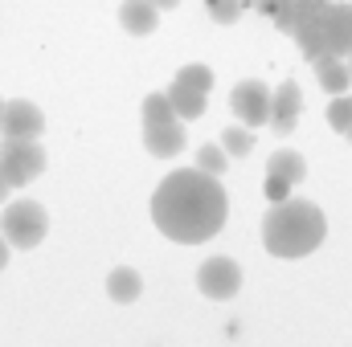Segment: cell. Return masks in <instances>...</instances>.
Here are the masks:
<instances>
[{
    "label": "cell",
    "instance_id": "obj_18",
    "mask_svg": "<svg viewBox=\"0 0 352 347\" xmlns=\"http://www.w3.org/2000/svg\"><path fill=\"white\" fill-rule=\"evenodd\" d=\"M168 119H176L168 94H160V90L148 94V98H144V127H148V123H168Z\"/></svg>",
    "mask_w": 352,
    "mask_h": 347
},
{
    "label": "cell",
    "instance_id": "obj_22",
    "mask_svg": "<svg viewBox=\"0 0 352 347\" xmlns=\"http://www.w3.org/2000/svg\"><path fill=\"white\" fill-rule=\"evenodd\" d=\"M266 200H274V204H283V200H291V184H283V180H274V176H266Z\"/></svg>",
    "mask_w": 352,
    "mask_h": 347
},
{
    "label": "cell",
    "instance_id": "obj_6",
    "mask_svg": "<svg viewBox=\"0 0 352 347\" xmlns=\"http://www.w3.org/2000/svg\"><path fill=\"white\" fill-rule=\"evenodd\" d=\"M197 290L213 302H226L242 290V265L234 258H209L197 270Z\"/></svg>",
    "mask_w": 352,
    "mask_h": 347
},
{
    "label": "cell",
    "instance_id": "obj_20",
    "mask_svg": "<svg viewBox=\"0 0 352 347\" xmlns=\"http://www.w3.org/2000/svg\"><path fill=\"white\" fill-rule=\"evenodd\" d=\"M328 123L344 135L352 127V94H332V102H328Z\"/></svg>",
    "mask_w": 352,
    "mask_h": 347
},
{
    "label": "cell",
    "instance_id": "obj_27",
    "mask_svg": "<svg viewBox=\"0 0 352 347\" xmlns=\"http://www.w3.org/2000/svg\"><path fill=\"white\" fill-rule=\"evenodd\" d=\"M344 139H349V143H352V127H349V131H344Z\"/></svg>",
    "mask_w": 352,
    "mask_h": 347
},
{
    "label": "cell",
    "instance_id": "obj_16",
    "mask_svg": "<svg viewBox=\"0 0 352 347\" xmlns=\"http://www.w3.org/2000/svg\"><path fill=\"white\" fill-rule=\"evenodd\" d=\"M221 147H226V156H230V160L250 156V147H254L250 127H226V131H221Z\"/></svg>",
    "mask_w": 352,
    "mask_h": 347
},
{
    "label": "cell",
    "instance_id": "obj_25",
    "mask_svg": "<svg viewBox=\"0 0 352 347\" xmlns=\"http://www.w3.org/2000/svg\"><path fill=\"white\" fill-rule=\"evenodd\" d=\"M152 4H156V8H176L180 0H152Z\"/></svg>",
    "mask_w": 352,
    "mask_h": 347
},
{
    "label": "cell",
    "instance_id": "obj_3",
    "mask_svg": "<svg viewBox=\"0 0 352 347\" xmlns=\"http://www.w3.org/2000/svg\"><path fill=\"white\" fill-rule=\"evenodd\" d=\"M295 37H299V49H303L307 58H324V53L349 58L352 53V4L328 0L324 8H316V12L295 29Z\"/></svg>",
    "mask_w": 352,
    "mask_h": 347
},
{
    "label": "cell",
    "instance_id": "obj_10",
    "mask_svg": "<svg viewBox=\"0 0 352 347\" xmlns=\"http://www.w3.org/2000/svg\"><path fill=\"white\" fill-rule=\"evenodd\" d=\"M184 123L180 119H168V123H148L144 127V147H148V156H156V160H173L184 152Z\"/></svg>",
    "mask_w": 352,
    "mask_h": 347
},
{
    "label": "cell",
    "instance_id": "obj_23",
    "mask_svg": "<svg viewBox=\"0 0 352 347\" xmlns=\"http://www.w3.org/2000/svg\"><path fill=\"white\" fill-rule=\"evenodd\" d=\"M8 254H12V246H8V241L0 237V265H8Z\"/></svg>",
    "mask_w": 352,
    "mask_h": 347
},
{
    "label": "cell",
    "instance_id": "obj_1",
    "mask_svg": "<svg viewBox=\"0 0 352 347\" xmlns=\"http://www.w3.org/2000/svg\"><path fill=\"white\" fill-rule=\"evenodd\" d=\"M230 213V196L221 180L201 168H180L160 180L152 192V221L176 246H201L221 233Z\"/></svg>",
    "mask_w": 352,
    "mask_h": 347
},
{
    "label": "cell",
    "instance_id": "obj_2",
    "mask_svg": "<svg viewBox=\"0 0 352 347\" xmlns=\"http://www.w3.org/2000/svg\"><path fill=\"white\" fill-rule=\"evenodd\" d=\"M324 233H328V217L311 200H283L263 221V246L274 258H307L311 250L324 246Z\"/></svg>",
    "mask_w": 352,
    "mask_h": 347
},
{
    "label": "cell",
    "instance_id": "obj_11",
    "mask_svg": "<svg viewBox=\"0 0 352 347\" xmlns=\"http://www.w3.org/2000/svg\"><path fill=\"white\" fill-rule=\"evenodd\" d=\"M160 21V8L152 0H123L119 4V25L131 33V37H148Z\"/></svg>",
    "mask_w": 352,
    "mask_h": 347
},
{
    "label": "cell",
    "instance_id": "obj_14",
    "mask_svg": "<svg viewBox=\"0 0 352 347\" xmlns=\"http://www.w3.org/2000/svg\"><path fill=\"white\" fill-rule=\"evenodd\" d=\"M311 66H316V78H320V86L328 90V94H349L352 74H349V66H344V58L324 53V58H311Z\"/></svg>",
    "mask_w": 352,
    "mask_h": 347
},
{
    "label": "cell",
    "instance_id": "obj_21",
    "mask_svg": "<svg viewBox=\"0 0 352 347\" xmlns=\"http://www.w3.org/2000/svg\"><path fill=\"white\" fill-rule=\"evenodd\" d=\"M205 4H209V16L217 25H234L246 12V0H205Z\"/></svg>",
    "mask_w": 352,
    "mask_h": 347
},
{
    "label": "cell",
    "instance_id": "obj_7",
    "mask_svg": "<svg viewBox=\"0 0 352 347\" xmlns=\"http://www.w3.org/2000/svg\"><path fill=\"white\" fill-rule=\"evenodd\" d=\"M45 131V115L29 98H4L0 110V139H37Z\"/></svg>",
    "mask_w": 352,
    "mask_h": 347
},
{
    "label": "cell",
    "instance_id": "obj_8",
    "mask_svg": "<svg viewBox=\"0 0 352 347\" xmlns=\"http://www.w3.org/2000/svg\"><path fill=\"white\" fill-rule=\"evenodd\" d=\"M230 106H234V115L242 119V127H263L266 119H270V90H266V82H258V78H246V82L234 86Z\"/></svg>",
    "mask_w": 352,
    "mask_h": 347
},
{
    "label": "cell",
    "instance_id": "obj_12",
    "mask_svg": "<svg viewBox=\"0 0 352 347\" xmlns=\"http://www.w3.org/2000/svg\"><path fill=\"white\" fill-rule=\"evenodd\" d=\"M266 176H274V180H283V184H303V176H307V160L295 152V147H278L270 160H266Z\"/></svg>",
    "mask_w": 352,
    "mask_h": 347
},
{
    "label": "cell",
    "instance_id": "obj_5",
    "mask_svg": "<svg viewBox=\"0 0 352 347\" xmlns=\"http://www.w3.org/2000/svg\"><path fill=\"white\" fill-rule=\"evenodd\" d=\"M41 172H45V152L37 139H0V176L12 188H25Z\"/></svg>",
    "mask_w": 352,
    "mask_h": 347
},
{
    "label": "cell",
    "instance_id": "obj_17",
    "mask_svg": "<svg viewBox=\"0 0 352 347\" xmlns=\"http://www.w3.org/2000/svg\"><path fill=\"white\" fill-rule=\"evenodd\" d=\"M192 164H197L201 172H209V176H221V172H226V164H230V156H226V147H221V143H205V147H197Z\"/></svg>",
    "mask_w": 352,
    "mask_h": 347
},
{
    "label": "cell",
    "instance_id": "obj_19",
    "mask_svg": "<svg viewBox=\"0 0 352 347\" xmlns=\"http://www.w3.org/2000/svg\"><path fill=\"white\" fill-rule=\"evenodd\" d=\"M176 82H184V86H192V90H201V94H209L213 90V70L209 66H180L176 70Z\"/></svg>",
    "mask_w": 352,
    "mask_h": 347
},
{
    "label": "cell",
    "instance_id": "obj_28",
    "mask_svg": "<svg viewBox=\"0 0 352 347\" xmlns=\"http://www.w3.org/2000/svg\"><path fill=\"white\" fill-rule=\"evenodd\" d=\"M0 110H4V98H0Z\"/></svg>",
    "mask_w": 352,
    "mask_h": 347
},
{
    "label": "cell",
    "instance_id": "obj_13",
    "mask_svg": "<svg viewBox=\"0 0 352 347\" xmlns=\"http://www.w3.org/2000/svg\"><path fill=\"white\" fill-rule=\"evenodd\" d=\"M164 94H168V102H173V110H176V119H180V123H192V119H201V115H205V106H209V102H205L209 94H201V90L184 86V82H176V78H173V86L164 90Z\"/></svg>",
    "mask_w": 352,
    "mask_h": 347
},
{
    "label": "cell",
    "instance_id": "obj_9",
    "mask_svg": "<svg viewBox=\"0 0 352 347\" xmlns=\"http://www.w3.org/2000/svg\"><path fill=\"white\" fill-rule=\"evenodd\" d=\"M299 115H303V90H299L295 78H287L278 90H270V119L266 123H270L274 135H291Z\"/></svg>",
    "mask_w": 352,
    "mask_h": 347
},
{
    "label": "cell",
    "instance_id": "obj_26",
    "mask_svg": "<svg viewBox=\"0 0 352 347\" xmlns=\"http://www.w3.org/2000/svg\"><path fill=\"white\" fill-rule=\"evenodd\" d=\"M344 66H349V74H352V53H349V58H344Z\"/></svg>",
    "mask_w": 352,
    "mask_h": 347
},
{
    "label": "cell",
    "instance_id": "obj_15",
    "mask_svg": "<svg viewBox=\"0 0 352 347\" xmlns=\"http://www.w3.org/2000/svg\"><path fill=\"white\" fill-rule=\"evenodd\" d=\"M107 294H111L115 302H135V298L144 294V278H140L131 265H119V270H111V278H107Z\"/></svg>",
    "mask_w": 352,
    "mask_h": 347
},
{
    "label": "cell",
    "instance_id": "obj_4",
    "mask_svg": "<svg viewBox=\"0 0 352 347\" xmlns=\"http://www.w3.org/2000/svg\"><path fill=\"white\" fill-rule=\"evenodd\" d=\"M50 233V217L37 200H12L4 204L0 213V237L12 246V250H33L41 246V237Z\"/></svg>",
    "mask_w": 352,
    "mask_h": 347
},
{
    "label": "cell",
    "instance_id": "obj_24",
    "mask_svg": "<svg viewBox=\"0 0 352 347\" xmlns=\"http://www.w3.org/2000/svg\"><path fill=\"white\" fill-rule=\"evenodd\" d=\"M8 192H12V184H8V180H4V176H0V204H4V200H8Z\"/></svg>",
    "mask_w": 352,
    "mask_h": 347
}]
</instances>
